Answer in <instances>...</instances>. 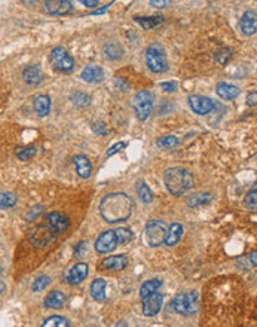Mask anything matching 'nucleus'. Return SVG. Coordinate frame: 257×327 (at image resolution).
<instances>
[{
	"label": "nucleus",
	"mask_w": 257,
	"mask_h": 327,
	"mask_svg": "<svg viewBox=\"0 0 257 327\" xmlns=\"http://www.w3.org/2000/svg\"><path fill=\"white\" fill-rule=\"evenodd\" d=\"M70 226V218L64 213H51L45 218V222L40 223L30 236V241L34 247H46L51 244L58 235L65 232Z\"/></svg>",
	"instance_id": "obj_1"
},
{
	"label": "nucleus",
	"mask_w": 257,
	"mask_h": 327,
	"mask_svg": "<svg viewBox=\"0 0 257 327\" xmlns=\"http://www.w3.org/2000/svg\"><path fill=\"white\" fill-rule=\"evenodd\" d=\"M132 200L127 194H110L104 196L100 202V213L104 222L119 223L128 220L132 213Z\"/></svg>",
	"instance_id": "obj_2"
},
{
	"label": "nucleus",
	"mask_w": 257,
	"mask_h": 327,
	"mask_svg": "<svg viewBox=\"0 0 257 327\" xmlns=\"http://www.w3.org/2000/svg\"><path fill=\"white\" fill-rule=\"evenodd\" d=\"M164 182H165L168 192L174 196H182V195L188 194L195 184L192 172L189 170H185L180 166L167 170Z\"/></svg>",
	"instance_id": "obj_3"
},
{
	"label": "nucleus",
	"mask_w": 257,
	"mask_h": 327,
	"mask_svg": "<svg viewBox=\"0 0 257 327\" xmlns=\"http://www.w3.org/2000/svg\"><path fill=\"white\" fill-rule=\"evenodd\" d=\"M146 62L153 73H165L168 70L165 50L159 44H152L146 50Z\"/></svg>",
	"instance_id": "obj_4"
},
{
	"label": "nucleus",
	"mask_w": 257,
	"mask_h": 327,
	"mask_svg": "<svg viewBox=\"0 0 257 327\" xmlns=\"http://www.w3.org/2000/svg\"><path fill=\"white\" fill-rule=\"evenodd\" d=\"M171 310L180 316H192L198 311V294L195 292L177 294L171 300Z\"/></svg>",
	"instance_id": "obj_5"
},
{
	"label": "nucleus",
	"mask_w": 257,
	"mask_h": 327,
	"mask_svg": "<svg viewBox=\"0 0 257 327\" xmlns=\"http://www.w3.org/2000/svg\"><path fill=\"white\" fill-rule=\"evenodd\" d=\"M167 230H168V226L162 220H149L144 228L146 242L150 247H159L165 241Z\"/></svg>",
	"instance_id": "obj_6"
},
{
	"label": "nucleus",
	"mask_w": 257,
	"mask_h": 327,
	"mask_svg": "<svg viewBox=\"0 0 257 327\" xmlns=\"http://www.w3.org/2000/svg\"><path fill=\"white\" fill-rule=\"evenodd\" d=\"M153 102H155V97L150 91H140L135 94L134 97V102H132V108L135 110V114L140 120H147L153 112Z\"/></svg>",
	"instance_id": "obj_7"
},
{
	"label": "nucleus",
	"mask_w": 257,
	"mask_h": 327,
	"mask_svg": "<svg viewBox=\"0 0 257 327\" xmlns=\"http://www.w3.org/2000/svg\"><path fill=\"white\" fill-rule=\"evenodd\" d=\"M49 60H51V64L54 66V68L58 72H71L74 68L73 56L61 46H57L52 50V52L49 55Z\"/></svg>",
	"instance_id": "obj_8"
},
{
	"label": "nucleus",
	"mask_w": 257,
	"mask_h": 327,
	"mask_svg": "<svg viewBox=\"0 0 257 327\" xmlns=\"http://www.w3.org/2000/svg\"><path fill=\"white\" fill-rule=\"evenodd\" d=\"M118 246H119V242H118V238H116L115 230H106V232H103V234L97 238V241H95V250H97V253H100V254H109V253L115 252Z\"/></svg>",
	"instance_id": "obj_9"
},
{
	"label": "nucleus",
	"mask_w": 257,
	"mask_h": 327,
	"mask_svg": "<svg viewBox=\"0 0 257 327\" xmlns=\"http://www.w3.org/2000/svg\"><path fill=\"white\" fill-rule=\"evenodd\" d=\"M188 102H189V106L191 109L204 116V114H208L210 112H213L214 109V103L213 100H210L208 97H202V96H189L188 97Z\"/></svg>",
	"instance_id": "obj_10"
},
{
	"label": "nucleus",
	"mask_w": 257,
	"mask_h": 327,
	"mask_svg": "<svg viewBox=\"0 0 257 327\" xmlns=\"http://www.w3.org/2000/svg\"><path fill=\"white\" fill-rule=\"evenodd\" d=\"M73 9V3L68 0H51L43 3V10L49 15H67Z\"/></svg>",
	"instance_id": "obj_11"
},
{
	"label": "nucleus",
	"mask_w": 257,
	"mask_h": 327,
	"mask_svg": "<svg viewBox=\"0 0 257 327\" xmlns=\"http://www.w3.org/2000/svg\"><path fill=\"white\" fill-rule=\"evenodd\" d=\"M162 304H164V298L159 294V293H155L149 298L144 299V304H143V312L146 317H155L161 308H162Z\"/></svg>",
	"instance_id": "obj_12"
},
{
	"label": "nucleus",
	"mask_w": 257,
	"mask_h": 327,
	"mask_svg": "<svg viewBox=\"0 0 257 327\" xmlns=\"http://www.w3.org/2000/svg\"><path fill=\"white\" fill-rule=\"evenodd\" d=\"M240 30H241L243 34H246V36H252V34L256 33V10H249V12H246V14L241 16V20H240Z\"/></svg>",
	"instance_id": "obj_13"
},
{
	"label": "nucleus",
	"mask_w": 257,
	"mask_h": 327,
	"mask_svg": "<svg viewBox=\"0 0 257 327\" xmlns=\"http://www.w3.org/2000/svg\"><path fill=\"white\" fill-rule=\"evenodd\" d=\"M88 275V265L86 264H77L73 266L68 272L65 274V280L70 286H77L80 284Z\"/></svg>",
	"instance_id": "obj_14"
},
{
	"label": "nucleus",
	"mask_w": 257,
	"mask_h": 327,
	"mask_svg": "<svg viewBox=\"0 0 257 327\" xmlns=\"http://www.w3.org/2000/svg\"><path fill=\"white\" fill-rule=\"evenodd\" d=\"M82 79L88 84H100L104 80V72L100 66L91 64L83 68L82 72Z\"/></svg>",
	"instance_id": "obj_15"
},
{
	"label": "nucleus",
	"mask_w": 257,
	"mask_h": 327,
	"mask_svg": "<svg viewBox=\"0 0 257 327\" xmlns=\"http://www.w3.org/2000/svg\"><path fill=\"white\" fill-rule=\"evenodd\" d=\"M73 164L76 166V172L80 178H89L92 174V165L85 155H76L73 158Z\"/></svg>",
	"instance_id": "obj_16"
},
{
	"label": "nucleus",
	"mask_w": 257,
	"mask_h": 327,
	"mask_svg": "<svg viewBox=\"0 0 257 327\" xmlns=\"http://www.w3.org/2000/svg\"><path fill=\"white\" fill-rule=\"evenodd\" d=\"M216 92L223 100H234L240 96V90L235 85L226 84V82H219L216 85Z\"/></svg>",
	"instance_id": "obj_17"
},
{
	"label": "nucleus",
	"mask_w": 257,
	"mask_h": 327,
	"mask_svg": "<svg viewBox=\"0 0 257 327\" xmlns=\"http://www.w3.org/2000/svg\"><path fill=\"white\" fill-rule=\"evenodd\" d=\"M127 265H128V259H127L124 254L110 256V258H106V259L101 262V268H103V270H110V271L124 270V268H127Z\"/></svg>",
	"instance_id": "obj_18"
},
{
	"label": "nucleus",
	"mask_w": 257,
	"mask_h": 327,
	"mask_svg": "<svg viewBox=\"0 0 257 327\" xmlns=\"http://www.w3.org/2000/svg\"><path fill=\"white\" fill-rule=\"evenodd\" d=\"M106 287H107L106 280H103V278L94 280L91 287H89V293H91L92 299L97 300V302H103L106 299Z\"/></svg>",
	"instance_id": "obj_19"
},
{
	"label": "nucleus",
	"mask_w": 257,
	"mask_h": 327,
	"mask_svg": "<svg viewBox=\"0 0 257 327\" xmlns=\"http://www.w3.org/2000/svg\"><path fill=\"white\" fill-rule=\"evenodd\" d=\"M65 300H67V298H65V294L63 292L54 290V292H51V293L46 296V299H45V306H46V308H51V310H61L65 305Z\"/></svg>",
	"instance_id": "obj_20"
},
{
	"label": "nucleus",
	"mask_w": 257,
	"mask_h": 327,
	"mask_svg": "<svg viewBox=\"0 0 257 327\" xmlns=\"http://www.w3.org/2000/svg\"><path fill=\"white\" fill-rule=\"evenodd\" d=\"M182 236H183V226L180 223H173L167 230V236H165L164 244L168 247H174L180 241Z\"/></svg>",
	"instance_id": "obj_21"
},
{
	"label": "nucleus",
	"mask_w": 257,
	"mask_h": 327,
	"mask_svg": "<svg viewBox=\"0 0 257 327\" xmlns=\"http://www.w3.org/2000/svg\"><path fill=\"white\" fill-rule=\"evenodd\" d=\"M22 76H24L25 84H28V85H37V84H40V80H42V70H40L39 66L31 64V66L25 67V70L22 72Z\"/></svg>",
	"instance_id": "obj_22"
},
{
	"label": "nucleus",
	"mask_w": 257,
	"mask_h": 327,
	"mask_svg": "<svg viewBox=\"0 0 257 327\" xmlns=\"http://www.w3.org/2000/svg\"><path fill=\"white\" fill-rule=\"evenodd\" d=\"M162 286V281L159 278H152V280H147L146 282H143V286L140 287V296L143 299L155 294L158 292V288Z\"/></svg>",
	"instance_id": "obj_23"
},
{
	"label": "nucleus",
	"mask_w": 257,
	"mask_h": 327,
	"mask_svg": "<svg viewBox=\"0 0 257 327\" xmlns=\"http://www.w3.org/2000/svg\"><path fill=\"white\" fill-rule=\"evenodd\" d=\"M34 110L40 118H45L51 112V98L48 96H39L34 98Z\"/></svg>",
	"instance_id": "obj_24"
},
{
	"label": "nucleus",
	"mask_w": 257,
	"mask_h": 327,
	"mask_svg": "<svg viewBox=\"0 0 257 327\" xmlns=\"http://www.w3.org/2000/svg\"><path fill=\"white\" fill-rule=\"evenodd\" d=\"M213 201V195L208 192H201V194H195L192 196L188 198V206L191 208H198L202 206H207Z\"/></svg>",
	"instance_id": "obj_25"
},
{
	"label": "nucleus",
	"mask_w": 257,
	"mask_h": 327,
	"mask_svg": "<svg viewBox=\"0 0 257 327\" xmlns=\"http://www.w3.org/2000/svg\"><path fill=\"white\" fill-rule=\"evenodd\" d=\"M134 21H135L137 24H140L144 30H152V28H155L156 26H159V24L164 21V16H146V18H143V16H135Z\"/></svg>",
	"instance_id": "obj_26"
},
{
	"label": "nucleus",
	"mask_w": 257,
	"mask_h": 327,
	"mask_svg": "<svg viewBox=\"0 0 257 327\" xmlns=\"http://www.w3.org/2000/svg\"><path fill=\"white\" fill-rule=\"evenodd\" d=\"M104 54L109 60H119L124 55V48L118 42H110L104 46Z\"/></svg>",
	"instance_id": "obj_27"
},
{
	"label": "nucleus",
	"mask_w": 257,
	"mask_h": 327,
	"mask_svg": "<svg viewBox=\"0 0 257 327\" xmlns=\"http://www.w3.org/2000/svg\"><path fill=\"white\" fill-rule=\"evenodd\" d=\"M135 190H137V195L140 196V200L144 204H149V202L153 201V194H152V190L149 189V186L144 182H138L137 186H135Z\"/></svg>",
	"instance_id": "obj_28"
},
{
	"label": "nucleus",
	"mask_w": 257,
	"mask_h": 327,
	"mask_svg": "<svg viewBox=\"0 0 257 327\" xmlns=\"http://www.w3.org/2000/svg\"><path fill=\"white\" fill-rule=\"evenodd\" d=\"M70 100H71L73 104L77 106V108H86V106H89V102H91L89 96L85 94V92H80V91H74V92L71 94Z\"/></svg>",
	"instance_id": "obj_29"
},
{
	"label": "nucleus",
	"mask_w": 257,
	"mask_h": 327,
	"mask_svg": "<svg viewBox=\"0 0 257 327\" xmlns=\"http://www.w3.org/2000/svg\"><path fill=\"white\" fill-rule=\"evenodd\" d=\"M18 202V198L10 192H1L0 194V208H12Z\"/></svg>",
	"instance_id": "obj_30"
},
{
	"label": "nucleus",
	"mask_w": 257,
	"mask_h": 327,
	"mask_svg": "<svg viewBox=\"0 0 257 327\" xmlns=\"http://www.w3.org/2000/svg\"><path fill=\"white\" fill-rule=\"evenodd\" d=\"M115 234H116L118 242H119L121 246H124V244H128V242L132 241V238H134L132 232L129 230L128 228H119V229H116V230H115Z\"/></svg>",
	"instance_id": "obj_31"
},
{
	"label": "nucleus",
	"mask_w": 257,
	"mask_h": 327,
	"mask_svg": "<svg viewBox=\"0 0 257 327\" xmlns=\"http://www.w3.org/2000/svg\"><path fill=\"white\" fill-rule=\"evenodd\" d=\"M156 144L161 149H171V148H176L179 144V138L174 136H164L156 142Z\"/></svg>",
	"instance_id": "obj_32"
},
{
	"label": "nucleus",
	"mask_w": 257,
	"mask_h": 327,
	"mask_svg": "<svg viewBox=\"0 0 257 327\" xmlns=\"http://www.w3.org/2000/svg\"><path fill=\"white\" fill-rule=\"evenodd\" d=\"M49 284H51V276L42 275V276H39V278L34 280V282H33V286H31V290H33V292H42V290H45Z\"/></svg>",
	"instance_id": "obj_33"
},
{
	"label": "nucleus",
	"mask_w": 257,
	"mask_h": 327,
	"mask_svg": "<svg viewBox=\"0 0 257 327\" xmlns=\"http://www.w3.org/2000/svg\"><path fill=\"white\" fill-rule=\"evenodd\" d=\"M36 154H37V149H36L34 146H31V148H19V149L16 150V156H18L21 161H28V160H31Z\"/></svg>",
	"instance_id": "obj_34"
},
{
	"label": "nucleus",
	"mask_w": 257,
	"mask_h": 327,
	"mask_svg": "<svg viewBox=\"0 0 257 327\" xmlns=\"http://www.w3.org/2000/svg\"><path fill=\"white\" fill-rule=\"evenodd\" d=\"M42 327H70V324H68V322L65 320L64 317L55 316V317L48 318Z\"/></svg>",
	"instance_id": "obj_35"
},
{
	"label": "nucleus",
	"mask_w": 257,
	"mask_h": 327,
	"mask_svg": "<svg viewBox=\"0 0 257 327\" xmlns=\"http://www.w3.org/2000/svg\"><path fill=\"white\" fill-rule=\"evenodd\" d=\"M257 189L256 188H253L247 195H246V198H244V206L247 207V208H250V210H256V206H257Z\"/></svg>",
	"instance_id": "obj_36"
},
{
	"label": "nucleus",
	"mask_w": 257,
	"mask_h": 327,
	"mask_svg": "<svg viewBox=\"0 0 257 327\" xmlns=\"http://www.w3.org/2000/svg\"><path fill=\"white\" fill-rule=\"evenodd\" d=\"M92 130H94V132H97L100 136H107L109 134V128H107V125L104 122H95L92 125Z\"/></svg>",
	"instance_id": "obj_37"
},
{
	"label": "nucleus",
	"mask_w": 257,
	"mask_h": 327,
	"mask_svg": "<svg viewBox=\"0 0 257 327\" xmlns=\"http://www.w3.org/2000/svg\"><path fill=\"white\" fill-rule=\"evenodd\" d=\"M125 146H127V143H116V144H113V146H112V149H110V150H107V154H106V155H107V156H113L115 154L121 152V150H122Z\"/></svg>",
	"instance_id": "obj_38"
},
{
	"label": "nucleus",
	"mask_w": 257,
	"mask_h": 327,
	"mask_svg": "<svg viewBox=\"0 0 257 327\" xmlns=\"http://www.w3.org/2000/svg\"><path fill=\"white\" fill-rule=\"evenodd\" d=\"M161 88L167 92H173V91H176L177 84L176 82H164V84H161Z\"/></svg>",
	"instance_id": "obj_39"
},
{
	"label": "nucleus",
	"mask_w": 257,
	"mask_h": 327,
	"mask_svg": "<svg viewBox=\"0 0 257 327\" xmlns=\"http://www.w3.org/2000/svg\"><path fill=\"white\" fill-rule=\"evenodd\" d=\"M83 252H86V242H79V246L76 247V256L74 258H82Z\"/></svg>",
	"instance_id": "obj_40"
},
{
	"label": "nucleus",
	"mask_w": 257,
	"mask_h": 327,
	"mask_svg": "<svg viewBox=\"0 0 257 327\" xmlns=\"http://www.w3.org/2000/svg\"><path fill=\"white\" fill-rule=\"evenodd\" d=\"M150 4L153 6V8H167L168 4H170V2H167V0H158V2H155V0H152L150 2Z\"/></svg>",
	"instance_id": "obj_41"
},
{
	"label": "nucleus",
	"mask_w": 257,
	"mask_h": 327,
	"mask_svg": "<svg viewBox=\"0 0 257 327\" xmlns=\"http://www.w3.org/2000/svg\"><path fill=\"white\" fill-rule=\"evenodd\" d=\"M82 4H85L88 8H95V6H98V0H82Z\"/></svg>",
	"instance_id": "obj_42"
},
{
	"label": "nucleus",
	"mask_w": 257,
	"mask_h": 327,
	"mask_svg": "<svg viewBox=\"0 0 257 327\" xmlns=\"http://www.w3.org/2000/svg\"><path fill=\"white\" fill-rule=\"evenodd\" d=\"M247 104L249 106H255L256 104V92H253V94H250L247 97Z\"/></svg>",
	"instance_id": "obj_43"
},
{
	"label": "nucleus",
	"mask_w": 257,
	"mask_h": 327,
	"mask_svg": "<svg viewBox=\"0 0 257 327\" xmlns=\"http://www.w3.org/2000/svg\"><path fill=\"white\" fill-rule=\"evenodd\" d=\"M107 9H109V4H107V6H104V8H101V9H98V10H95V12H94L92 15H98V14H104V12H106Z\"/></svg>",
	"instance_id": "obj_44"
},
{
	"label": "nucleus",
	"mask_w": 257,
	"mask_h": 327,
	"mask_svg": "<svg viewBox=\"0 0 257 327\" xmlns=\"http://www.w3.org/2000/svg\"><path fill=\"white\" fill-rule=\"evenodd\" d=\"M250 260H252V264H253V266H256L257 265V260H256V252L252 254V258H250Z\"/></svg>",
	"instance_id": "obj_45"
},
{
	"label": "nucleus",
	"mask_w": 257,
	"mask_h": 327,
	"mask_svg": "<svg viewBox=\"0 0 257 327\" xmlns=\"http://www.w3.org/2000/svg\"><path fill=\"white\" fill-rule=\"evenodd\" d=\"M1 274H3V270H1V266H0V276H1Z\"/></svg>",
	"instance_id": "obj_46"
}]
</instances>
